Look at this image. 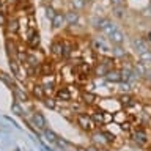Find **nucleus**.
Segmentation results:
<instances>
[{
	"label": "nucleus",
	"instance_id": "obj_17",
	"mask_svg": "<svg viewBox=\"0 0 151 151\" xmlns=\"http://www.w3.org/2000/svg\"><path fill=\"white\" fill-rule=\"evenodd\" d=\"M104 80H106V82H109V83H120V82H121V71L116 69V68L110 69V71L106 74Z\"/></svg>",
	"mask_w": 151,
	"mask_h": 151
},
{
	"label": "nucleus",
	"instance_id": "obj_18",
	"mask_svg": "<svg viewBox=\"0 0 151 151\" xmlns=\"http://www.w3.org/2000/svg\"><path fill=\"white\" fill-rule=\"evenodd\" d=\"M110 55L113 57V58H118V60H121V58H124V57H127V52L126 49L123 46H118V44H112L110 46Z\"/></svg>",
	"mask_w": 151,
	"mask_h": 151
},
{
	"label": "nucleus",
	"instance_id": "obj_30",
	"mask_svg": "<svg viewBox=\"0 0 151 151\" xmlns=\"http://www.w3.org/2000/svg\"><path fill=\"white\" fill-rule=\"evenodd\" d=\"M143 38H145L146 41H148V44H151V30H148V32H146V35H145Z\"/></svg>",
	"mask_w": 151,
	"mask_h": 151
},
{
	"label": "nucleus",
	"instance_id": "obj_12",
	"mask_svg": "<svg viewBox=\"0 0 151 151\" xmlns=\"http://www.w3.org/2000/svg\"><path fill=\"white\" fill-rule=\"evenodd\" d=\"M3 28L6 30V33L9 36H11V35H17V33L21 32V22H19V17H16V16L8 17L6 25H5Z\"/></svg>",
	"mask_w": 151,
	"mask_h": 151
},
{
	"label": "nucleus",
	"instance_id": "obj_22",
	"mask_svg": "<svg viewBox=\"0 0 151 151\" xmlns=\"http://www.w3.org/2000/svg\"><path fill=\"white\" fill-rule=\"evenodd\" d=\"M137 57H139V61H140V63H143V65H146V66L151 65V49L142 52V54H139Z\"/></svg>",
	"mask_w": 151,
	"mask_h": 151
},
{
	"label": "nucleus",
	"instance_id": "obj_28",
	"mask_svg": "<svg viewBox=\"0 0 151 151\" xmlns=\"http://www.w3.org/2000/svg\"><path fill=\"white\" fill-rule=\"evenodd\" d=\"M6 21H8V17L5 16L3 11H0V27H5V25H6Z\"/></svg>",
	"mask_w": 151,
	"mask_h": 151
},
{
	"label": "nucleus",
	"instance_id": "obj_7",
	"mask_svg": "<svg viewBox=\"0 0 151 151\" xmlns=\"http://www.w3.org/2000/svg\"><path fill=\"white\" fill-rule=\"evenodd\" d=\"M79 101L82 102L83 106L94 107V106H98V102H99V98H98V94H96V93L90 91V90H83V91H80Z\"/></svg>",
	"mask_w": 151,
	"mask_h": 151
},
{
	"label": "nucleus",
	"instance_id": "obj_15",
	"mask_svg": "<svg viewBox=\"0 0 151 151\" xmlns=\"http://www.w3.org/2000/svg\"><path fill=\"white\" fill-rule=\"evenodd\" d=\"M132 142L137 145V146H145L148 143V135H146V132L143 129H135L132 132Z\"/></svg>",
	"mask_w": 151,
	"mask_h": 151
},
{
	"label": "nucleus",
	"instance_id": "obj_20",
	"mask_svg": "<svg viewBox=\"0 0 151 151\" xmlns=\"http://www.w3.org/2000/svg\"><path fill=\"white\" fill-rule=\"evenodd\" d=\"M27 46L28 49H38V47L41 46V35L38 32H35L33 35L27 40Z\"/></svg>",
	"mask_w": 151,
	"mask_h": 151
},
{
	"label": "nucleus",
	"instance_id": "obj_6",
	"mask_svg": "<svg viewBox=\"0 0 151 151\" xmlns=\"http://www.w3.org/2000/svg\"><path fill=\"white\" fill-rule=\"evenodd\" d=\"M116 28H118V25H116L115 21H112L110 17H102V19H101V24H99V27H98L96 32L99 33V35L109 38L113 32L116 30Z\"/></svg>",
	"mask_w": 151,
	"mask_h": 151
},
{
	"label": "nucleus",
	"instance_id": "obj_29",
	"mask_svg": "<svg viewBox=\"0 0 151 151\" xmlns=\"http://www.w3.org/2000/svg\"><path fill=\"white\" fill-rule=\"evenodd\" d=\"M112 6H116V5H126V0H110Z\"/></svg>",
	"mask_w": 151,
	"mask_h": 151
},
{
	"label": "nucleus",
	"instance_id": "obj_19",
	"mask_svg": "<svg viewBox=\"0 0 151 151\" xmlns=\"http://www.w3.org/2000/svg\"><path fill=\"white\" fill-rule=\"evenodd\" d=\"M68 5L71 9H76V11L82 13L88 5V0H68Z\"/></svg>",
	"mask_w": 151,
	"mask_h": 151
},
{
	"label": "nucleus",
	"instance_id": "obj_3",
	"mask_svg": "<svg viewBox=\"0 0 151 151\" xmlns=\"http://www.w3.org/2000/svg\"><path fill=\"white\" fill-rule=\"evenodd\" d=\"M28 123L32 124V127L35 131H38V132H44L46 129H49V124H47V120H46V116L42 115V113L40 112V110H35L32 113V116L28 118Z\"/></svg>",
	"mask_w": 151,
	"mask_h": 151
},
{
	"label": "nucleus",
	"instance_id": "obj_11",
	"mask_svg": "<svg viewBox=\"0 0 151 151\" xmlns=\"http://www.w3.org/2000/svg\"><path fill=\"white\" fill-rule=\"evenodd\" d=\"M66 27V21H65V11H57L55 16L52 17L50 21V28L54 32H58V30H63Z\"/></svg>",
	"mask_w": 151,
	"mask_h": 151
},
{
	"label": "nucleus",
	"instance_id": "obj_8",
	"mask_svg": "<svg viewBox=\"0 0 151 151\" xmlns=\"http://www.w3.org/2000/svg\"><path fill=\"white\" fill-rule=\"evenodd\" d=\"M131 47H132V50L139 55V54H142V52L148 50L150 44H148V41H146L143 36H135V38L131 40Z\"/></svg>",
	"mask_w": 151,
	"mask_h": 151
},
{
	"label": "nucleus",
	"instance_id": "obj_2",
	"mask_svg": "<svg viewBox=\"0 0 151 151\" xmlns=\"http://www.w3.org/2000/svg\"><path fill=\"white\" fill-rule=\"evenodd\" d=\"M74 123L77 124V127L80 131L87 132V134H91L94 129H98V124L93 121V118L90 116L88 112H79L74 115Z\"/></svg>",
	"mask_w": 151,
	"mask_h": 151
},
{
	"label": "nucleus",
	"instance_id": "obj_5",
	"mask_svg": "<svg viewBox=\"0 0 151 151\" xmlns=\"http://www.w3.org/2000/svg\"><path fill=\"white\" fill-rule=\"evenodd\" d=\"M55 99L58 102H63V104H71L74 99V93L71 90V85H61V87L57 88L55 91Z\"/></svg>",
	"mask_w": 151,
	"mask_h": 151
},
{
	"label": "nucleus",
	"instance_id": "obj_21",
	"mask_svg": "<svg viewBox=\"0 0 151 151\" xmlns=\"http://www.w3.org/2000/svg\"><path fill=\"white\" fill-rule=\"evenodd\" d=\"M112 14L115 19H123L126 14V5H116V6H112Z\"/></svg>",
	"mask_w": 151,
	"mask_h": 151
},
{
	"label": "nucleus",
	"instance_id": "obj_16",
	"mask_svg": "<svg viewBox=\"0 0 151 151\" xmlns=\"http://www.w3.org/2000/svg\"><path fill=\"white\" fill-rule=\"evenodd\" d=\"M107 40H109V42H110V44L123 46V44H124V41H126V35H124V32H123L121 28H116V30L113 32L112 35L107 38Z\"/></svg>",
	"mask_w": 151,
	"mask_h": 151
},
{
	"label": "nucleus",
	"instance_id": "obj_9",
	"mask_svg": "<svg viewBox=\"0 0 151 151\" xmlns=\"http://www.w3.org/2000/svg\"><path fill=\"white\" fill-rule=\"evenodd\" d=\"M50 55L55 60H63V38H57L50 42Z\"/></svg>",
	"mask_w": 151,
	"mask_h": 151
},
{
	"label": "nucleus",
	"instance_id": "obj_24",
	"mask_svg": "<svg viewBox=\"0 0 151 151\" xmlns=\"http://www.w3.org/2000/svg\"><path fill=\"white\" fill-rule=\"evenodd\" d=\"M42 134H44V135L47 137V140L52 142V143H57V142H58V139H60V137L57 135L54 131H50V129H46L44 132H42Z\"/></svg>",
	"mask_w": 151,
	"mask_h": 151
},
{
	"label": "nucleus",
	"instance_id": "obj_26",
	"mask_svg": "<svg viewBox=\"0 0 151 151\" xmlns=\"http://www.w3.org/2000/svg\"><path fill=\"white\" fill-rule=\"evenodd\" d=\"M76 151H101L98 148V146H94V145H85V146H82V145H77L76 146Z\"/></svg>",
	"mask_w": 151,
	"mask_h": 151
},
{
	"label": "nucleus",
	"instance_id": "obj_31",
	"mask_svg": "<svg viewBox=\"0 0 151 151\" xmlns=\"http://www.w3.org/2000/svg\"><path fill=\"white\" fill-rule=\"evenodd\" d=\"M145 13H146V16H150V17H151V3L148 5V8H146V11H145Z\"/></svg>",
	"mask_w": 151,
	"mask_h": 151
},
{
	"label": "nucleus",
	"instance_id": "obj_25",
	"mask_svg": "<svg viewBox=\"0 0 151 151\" xmlns=\"http://www.w3.org/2000/svg\"><path fill=\"white\" fill-rule=\"evenodd\" d=\"M46 17L47 19H49V21H52V17H54L55 16V13L57 11H58V9H55L54 6H52V3H49V5H46Z\"/></svg>",
	"mask_w": 151,
	"mask_h": 151
},
{
	"label": "nucleus",
	"instance_id": "obj_27",
	"mask_svg": "<svg viewBox=\"0 0 151 151\" xmlns=\"http://www.w3.org/2000/svg\"><path fill=\"white\" fill-rule=\"evenodd\" d=\"M0 79H2L3 82L8 85V87H13V85H14V79H13V76H8V74L2 73V71H0Z\"/></svg>",
	"mask_w": 151,
	"mask_h": 151
},
{
	"label": "nucleus",
	"instance_id": "obj_1",
	"mask_svg": "<svg viewBox=\"0 0 151 151\" xmlns=\"http://www.w3.org/2000/svg\"><path fill=\"white\" fill-rule=\"evenodd\" d=\"M113 61H115V58H113L112 55H101L93 63V76L98 79H104L109 71L115 68V66H113Z\"/></svg>",
	"mask_w": 151,
	"mask_h": 151
},
{
	"label": "nucleus",
	"instance_id": "obj_10",
	"mask_svg": "<svg viewBox=\"0 0 151 151\" xmlns=\"http://www.w3.org/2000/svg\"><path fill=\"white\" fill-rule=\"evenodd\" d=\"M80 19H82V13L76 11V9H66L65 11V21H66V27H73L80 24Z\"/></svg>",
	"mask_w": 151,
	"mask_h": 151
},
{
	"label": "nucleus",
	"instance_id": "obj_13",
	"mask_svg": "<svg viewBox=\"0 0 151 151\" xmlns=\"http://www.w3.org/2000/svg\"><path fill=\"white\" fill-rule=\"evenodd\" d=\"M28 91H30V96L36 98L38 101H42V99H46V98H47L46 90L42 88V85L40 83V80H38V82H35V83H32V85H30V88H28Z\"/></svg>",
	"mask_w": 151,
	"mask_h": 151
},
{
	"label": "nucleus",
	"instance_id": "obj_14",
	"mask_svg": "<svg viewBox=\"0 0 151 151\" xmlns=\"http://www.w3.org/2000/svg\"><path fill=\"white\" fill-rule=\"evenodd\" d=\"M11 90H13V93H14V98H16V101H19V102H24V101H28L30 99V91L28 90H25V88H22V87H19V85H16L14 83L13 87H11Z\"/></svg>",
	"mask_w": 151,
	"mask_h": 151
},
{
	"label": "nucleus",
	"instance_id": "obj_4",
	"mask_svg": "<svg viewBox=\"0 0 151 151\" xmlns=\"http://www.w3.org/2000/svg\"><path fill=\"white\" fill-rule=\"evenodd\" d=\"M90 143L94 145V146H98L99 150H106V148L110 146L104 129H94L91 134H90Z\"/></svg>",
	"mask_w": 151,
	"mask_h": 151
},
{
	"label": "nucleus",
	"instance_id": "obj_32",
	"mask_svg": "<svg viewBox=\"0 0 151 151\" xmlns=\"http://www.w3.org/2000/svg\"><path fill=\"white\" fill-rule=\"evenodd\" d=\"M101 151H110V150H107V148H106V150H101Z\"/></svg>",
	"mask_w": 151,
	"mask_h": 151
},
{
	"label": "nucleus",
	"instance_id": "obj_23",
	"mask_svg": "<svg viewBox=\"0 0 151 151\" xmlns=\"http://www.w3.org/2000/svg\"><path fill=\"white\" fill-rule=\"evenodd\" d=\"M11 112L14 113V115H17V116H24V109L21 106V102L19 101H14L11 104Z\"/></svg>",
	"mask_w": 151,
	"mask_h": 151
}]
</instances>
